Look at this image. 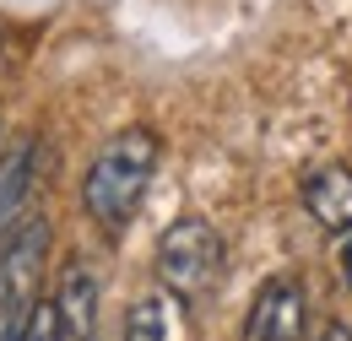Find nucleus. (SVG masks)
<instances>
[{
    "label": "nucleus",
    "mask_w": 352,
    "mask_h": 341,
    "mask_svg": "<svg viewBox=\"0 0 352 341\" xmlns=\"http://www.w3.org/2000/svg\"><path fill=\"white\" fill-rule=\"evenodd\" d=\"M157 157H163V141L146 125H125L98 146V157L82 173V206L103 233H120L141 212L146 184L157 173Z\"/></svg>",
    "instance_id": "1"
},
{
    "label": "nucleus",
    "mask_w": 352,
    "mask_h": 341,
    "mask_svg": "<svg viewBox=\"0 0 352 341\" xmlns=\"http://www.w3.org/2000/svg\"><path fill=\"white\" fill-rule=\"evenodd\" d=\"M222 265H228V250H222V233L206 217H179V222L163 228V239H157V287L174 293L179 303L206 298L222 282Z\"/></svg>",
    "instance_id": "2"
},
{
    "label": "nucleus",
    "mask_w": 352,
    "mask_h": 341,
    "mask_svg": "<svg viewBox=\"0 0 352 341\" xmlns=\"http://www.w3.org/2000/svg\"><path fill=\"white\" fill-rule=\"evenodd\" d=\"M304 325H309L304 287L293 276H271L255 293V303H250L244 341H304Z\"/></svg>",
    "instance_id": "3"
},
{
    "label": "nucleus",
    "mask_w": 352,
    "mask_h": 341,
    "mask_svg": "<svg viewBox=\"0 0 352 341\" xmlns=\"http://www.w3.org/2000/svg\"><path fill=\"white\" fill-rule=\"evenodd\" d=\"M49 309H54L65 341H98V276H92L82 260H65L60 265Z\"/></svg>",
    "instance_id": "4"
},
{
    "label": "nucleus",
    "mask_w": 352,
    "mask_h": 341,
    "mask_svg": "<svg viewBox=\"0 0 352 341\" xmlns=\"http://www.w3.org/2000/svg\"><path fill=\"white\" fill-rule=\"evenodd\" d=\"M38 163H44V146H38V135L6 141V152H0V233H11L22 217L33 212Z\"/></svg>",
    "instance_id": "5"
},
{
    "label": "nucleus",
    "mask_w": 352,
    "mask_h": 341,
    "mask_svg": "<svg viewBox=\"0 0 352 341\" xmlns=\"http://www.w3.org/2000/svg\"><path fill=\"white\" fill-rule=\"evenodd\" d=\"M304 212L325 233H352V168L347 163H325L304 179Z\"/></svg>",
    "instance_id": "6"
},
{
    "label": "nucleus",
    "mask_w": 352,
    "mask_h": 341,
    "mask_svg": "<svg viewBox=\"0 0 352 341\" xmlns=\"http://www.w3.org/2000/svg\"><path fill=\"white\" fill-rule=\"evenodd\" d=\"M184 303L174 293H146V298L131 303V314H125V341H179L184 336Z\"/></svg>",
    "instance_id": "7"
},
{
    "label": "nucleus",
    "mask_w": 352,
    "mask_h": 341,
    "mask_svg": "<svg viewBox=\"0 0 352 341\" xmlns=\"http://www.w3.org/2000/svg\"><path fill=\"white\" fill-rule=\"evenodd\" d=\"M22 341H65V336H60V320H54V309H49V298H38V309L28 314Z\"/></svg>",
    "instance_id": "8"
},
{
    "label": "nucleus",
    "mask_w": 352,
    "mask_h": 341,
    "mask_svg": "<svg viewBox=\"0 0 352 341\" xmlns=\"http://www.w3.org/2000/svg\"><path fill=\"white\" fill-rule=\"evenodd\" d=\"M336 271H342V282L352 287V233H342V244H336Z\"/></svg>",
    "instance_id": "9"
},
{
    "label": "nucleus",
    "mask_w": 352,
    "mask_h": 341,
    "mask_svg": "<svg viewBox=\"0 0 352 341\" xmlns=\"http://www.w3.org/2000/svg\"><path fill=\"white\" fill-rule=\"evenodd\" d=\"M320 341H352V331H347V325H325V331H320Z\"/></svg>",
    "instance_id": "10"
},
{
    "label": "nucleus",
    "mask_w": 352,
    "mask_h": 341,
    "mask_svg": "<svg viewBox=\"0 0 352 341\" xmlns=\"http://www.w3.org/2000/svg\"><path fill=\"white\" fill-rule=\"evenodd\" d=\"M0 152H6V120H0Z\"/></svg>",
    "instance_id": "11"
}]
</instances>
